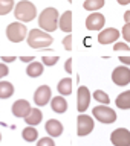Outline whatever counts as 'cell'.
<instances>
[{
    "label": "cell",
    "mask_w": 130,
    "mask_h": 146,
    "mask_svg": "<svg viewBox=\"0 0 130 146\" xmlns=\"http://www.w3.org/2000/svg\"><path fill=\"white\" fill-rule=\"evenodd\" d=\"M58 18L60 15L55 8H44L38 17V25L41 31L49 34V32H54L55 29H58Z\"/></svg>",
    "instance_id": "obj_1"
},
{
    "label": "cell",
    "mask_w": 130,
    "mask_h": 146,
    "mask_svg": "<svg viewBox=\"0 0 130 146\" xmlns=\"http://www.w3.org/2000/svg\"><path fill=\"white\" fill-rule=\"evenodd\" d=\"M28 44L32 49H46L54 43V38L51 36L48 32L41 31V29H32L28 32Z\"/></svg>",
    "instance_id": "obj_2"
},
{
    "label": "cell",
    "mask_w": 130,
    "mask_h": 146,
    "mask_svg": "<svg viewBox=\"0 0 130 146\" xmlns=\"http://www.w3.org/2000/svg\"><path fill=\"white\" fill-rule=\"evenodd\" d=\"M14 15L18 21H23V23H28L31 20H34L35 15H37V8L34 6V3L28 2V0H22L15 5L14 8Z\"/></svg>",
    "instance_id": "obj_3"
},
{
    "label": "cell",
    "mask_w": 130,
    "mask_h": 146,
    "mask_svg": "<svg viewBox=\"0 0 130 146\" xmlns=\"http://www.w3.org/2000/svg\"><path fill=\"white\" fill-rule=\"evenodd\" d=\"M6 36L12 43H20L28 36V27L20 21H14L6 27Z\"/></svg>",
    "instance_id": "obj_4"
},
{
    "label": "cell",
    "mask_w": 130,
    "mask_h": 146,
    "mask_svg": "<svg viewBox=\"0 0 130 146\" xmlns=\"http://www.w3.org/2000/svg\"><path fill=\"white\" fill-rule=\"evenodd\" d=\"M92 114H94V117L101 123L117 122V113H115V110H112L109 105H96V107L92 110Z\"/></svg>",
    "instance_id": "obj_5"
},
{
    "label": "cell",
    "mask_w": 130,
    "mask_h": 146,
    "mask_svg": "<svg viewBox=\"0 0 130 146\" xmlns=\"http://www.w3.org/2000/svg\"><path fill=\"white\" fill-rule=\"evenodd\" d=\"M95 128V122L94 119L87 114H80L77 117V134L80 137H84V135H89Z\"/></svg>",
    "instance_id": "obj_6"
},
{
    "label": "cell",
    "mask_w": 130,
    "mask_h": 146,
    "mask_svg": "<svg viewBox=\"0 0 130 146\" xmlns=\"http://www.w3.org/2000/svg\"><path fill=\"white\" fill-rule=\"evenodd\" d=\"M90 99H92V94H90L89 88L84 87V85L78 87V91H77V110L81 114H84V111L89 108Z\"/></svg>",
    "instance_id": "obj_7"
},
{
    "label": "cell",
    "mask_w": 130,
    "mask_h": 146,
    "mask_svg": "<svg viewBox=\"0 0 130 146\" xmlns=\"http://www.w3.org/2000/svg\"><path fill=\"white\" fill-rule=\"evenodd\" d=\"M110 141L113 146H130V131L126 128H117L110 134Z\"/></svg>",
    "instance_id": "obj_8"
},
{
    "label": "cell",
    "mask_w": 130,
    "mask_h": 146,
    "mask_svg": "<svg viewBox=\"0 0 130 146\" xmlns=\"http://www.w3.org/2000/svg\"><path fill=\"white\" fill-rule=\"evenodd\" d=\"M52 99V91H51L49 85H40L34 93V102L37 107H44L49 104V100Z\"/></svg>",
    "instance_id": "obj_9"
},
{
    "label": "cell",
    "mask_w": 130,
    "mask_h": 146,
    "mask_svg": "<svg viewBox=\"0 0 130 146\" xmlns=\"http://www.w3.org/2000/svg\"><path fill=\"white\" fill-rule=\"evenodd\" d=\"M112 81L119 87L130 84V68L127 66H119L112 73Z\"/></svg>",
    "instance_id": "obj_10"
},
{
    "label": "cell",
    "mask_w": 130,
    "mask_h": 146,
    "mask_svg": "<svg viewBox=\"0 0 130 146\" xmlns=\"http://www.w3.org/2000/svg\"><path fill=\"white\" fill-rule=\"evenodd\" d=\"M106 25V18L103 14L100 12H92L89 17L86 18V27L89 31H100L103 29Z\"/></svg>",
    "instance_id": "obj_11"
},
{
    "label": "cell",
    "mask_w": 130,
    "mask_h": 146,
    "mask_svg": "<svg viewBox=\"0 0 130 146\" xmlns=\"http://www.w3.org/2000/svg\"><path fill=\"white\" fill-rule=\"evenodd\" d=\"M11 111H12V116L25 119L28 114H29V111H31V104L28 102L26 99H18V100H15V102L12 104Z\"/></svg>",
    "instance_id": "obj_12"
},
{
    "label": "cell",
    "mask_w": 130,
    "mask_h": 146,
    "mask_svg": "<svg viewBox=\"0 0 130 146\" xmlns=\"http://www.w3.org/2000/svg\"><path fill=\"white\" fill-rule=\"evenodd\" d=\"M118 38H119V31L115 29V27H109V29H104L100 32L98 43L100 44H110V43H115Z\"/></svg>",
    "instance_id": "obj_13"
},
{
    "label": "cell",
    "mask_w": 130,
    "mask_h": 146,
    "mask_svg": "<svg viewBox=\"0 0 130 146\" xmlns=\"http://www.w3.org/2000/svg\"><path fill=\"white\" fill-rule=\"evenodd\" d=\"M44 129L49 134V137H60L63 134V125L61 122H58L57 119H49L48 122L44 123Z\"/></svg>",
    "instance_id": "obj_14"
},
{
    "label": "cell",
    "mask_w": 130,
    "mask_h": 146,
    "mask_svg": "<svg viewBox=\"0 0 130 146\" xmlns=\"http://www.w3.org/2000/svg\"><path fill=\"white\" fill-rule=\"evenodd\" d=\"M58 27L63 32L71 34V31H72V11H66L61 14V17L58 18Z\"/></svg>",
    "instance_id": "obj_15"
},
{
    "label": "cell",
    "mask_w": 130,
    "mask_h": 146,
    "mask_svg": "<svg viewBox=\"0 0 130 146\" xmlns=\"http://www.w3.org/2000/svg\"><path fill=\"white\" fill-rule=\"evenodd\" d=\"M51 107H52V111H55L57 114H63L67 110V100L63 96H55L51 99Z\"/></svg>",
    "instance_id": "obj_16"
},
{
    "label": "cell",
    "mask_w": 130,
    "mask_h": 146,
    "mask_svg": "<svg viewBox=\"0 0 130 146\" xmlns=\"http://www.w3.org/2000/svg\"><path fill=\"white\" fill-rule=\"evenodd\" d=\"M41 120H43V113H41V110H38V108H31L29 114L25 117V122H26L29 126L38 125Z\"/></svg>",
    "instance_id": "obj_17"
},
{
    "label": "cell",
    "mask_w": 130,
    "mask_h": 146,
    "mask_svg": "<svg viewBox=\"0 0 130 146\" xmlns=\"http://www.w3.org/2000/svg\"><path fill=\"white\" fill-rule=\"evenodd\" d=\"M72 84L73 82H72L71 78H63L57 85V90H58L60 96H69L72 93Z\"/></svg>",
    "instance_id": "obj_18"
},
{
    "label": "cell",
    "mask_w": 130,
    "mask_h": 146,
    "mask_svg": "<svg viewBox=\"0 0 130 146\" xmlns=\"http://www.w3.org/2000/svg\"><path fill=\"white\" fill-rule=\"evenodd\" d=\"M41 73H43V64L38 62V61H32L29 62V66L26 68V75L29 78H38L41 76Z\"/></svg>",
    "instance_id": "obj_19"
},
{
    "label": "cell",
    "mask_w": 130,
    "mask_h": 146,
    "mask_svg": "<svg viewBox=\"0 0 130 146\" xmlns=\"http://www.w3.org/2000/svg\"><path fill=\"white\" fill-rule=\"evenodd\" d=\"M115 104H117V107L119 110H130V90L123 91L121 94H118Z\"/></svg>",
    "instance_id": "obj_20"
},
{
    "label": "cell",
    "mask_w": 130,
    "mask_h": 146,
    "mask_svg": "<svg viewBox=\"0 0 130 146\" xmlns=\"http://www.w3.org/2000/svg\"><path fill=\"white\" fill-rule=\"evenodd\" d=\"M14 94V85L8 81H0V99H8Z\"/></svg>",
    "instance_id": "obj_21"
},
{
    "label": "cell",
    "mask_w": 130,
    "mask_h": 146,
    "mask_svg": "<svg viewBox=\"0 0 130 146\" xmlns=\"http://www.w3.org/2000/svg\"><path fill=\"white\" fill-rule=\"evenodd\" d=\"M22 137H23L25 141H28V143H32V141H35L37 139H38V131H37L35 126H28V128L23 129Z\"/></svg>",
    "instance_id": "obj_22"
},
{
    "label": "cell",
    "mask_w": 130,
    "mask_h": 146,
    "mask_svg": "<svg viewBox=\"0 0 130 146\" xmlns=\"http://www.w3.org/2000/svg\"><path fill=\"white\" fill-rule=\"evenodd\" d=\"M104 6V0H86L83 3V8L86 11H98Z\"/></svg>",
    "instance_id": "obj_23"
},
{
    "label": "cell",
    "mask_w": 130,
    "mask_h": 146,
    "mask_svg": "<svg viewBox=\"0 0 130 146\" xmlns=\"http://www.w3.org/2000/svg\"><path fill=\"white\" fill-rule=\"evenodd\" d=\"M94 99L96 100V102L103 104V105H109L110 104V98L107 96V93L103 91V90H96L94 93Z\"/></svg>",
    "instance_id": "obj_24"
},
{
    "label": "cell",
    "mask_w": 130,
    "mask_h": 146,
    "mask_svg": "<svg viewBox=\"0 0 130 146\" xmlns=\"http://www.w3.org/2000/svg\"><path fill=\"white\" fill-rule=\"evenodd\" d=\"M14 0H0V15H6L12 11Z\"/></svg>",
    "instance_id": "obj_25"
},
{
    "label": "cell",
    "mask_w": 130,
    "mask_h": 146,
    "mask_svg": "<svg viewBox=\"0 0 130 146\" xmlns=\"http://www.w3.org/2000/svg\"><path fill=\"white\" fill-rule=\"evenodd\" d=\"M37 146H55V141L52 140V137H41V139L37 141Z\"/></svg>",
    "instance_id": "obj_26"
},
{
    "label": "cell",
    "mask_w": 130,
    "mask_h": 146,
    "mask_svg": "<svg viewBox=\"0 0 130 146\" xmlns=\"http://www.w3.org/2000/svg\"><path fill=\"white\" fill-rule=\"evenodd\" d=\"M58 56H43L41 58V61H43V66H55V64L58 62Z\"/></svg>",
    "instance_id": "obj_27"
},
{
    "label": "cell",
    "mask_w": 130,
    "mask_h": 146,
    "mask_svg": "<svg viewBox=\"0 0 130 146\" xmlns=\"http://www.w3.org/2000/svg\"><path fill=\"white\" fill-rule=\"evenodd\" d=\"M72 38H73V36L71 34H69L67 36H64L63 46H64V49H66V50H72Z\"/></svg>",
    "instance_id": "obj_28"
},
{
    "label": "cell",
    "mask_w": 130,
    "mask_h": 146,
    "mask_svg": "<svg viewBox=\"0 0 130 146\" xmlns=\"http://www.w3.org/2000/svg\"><path fill=\"white\" fill-rule=\"evenodd\" d=\"M123 38L130 43V25H124V27H123Z\"/></svg>",
    "instance_id": "obj_29"
},
{
    "label": "cell",
    "mask_w": 130,
    "mask_h": 146,
    "mask_svg": "<svg viewBox=\"0 0 130 146\" xmlns=\"http://www.w3.org/2000/svg\"><path fill=\"white\" fill-rule=\"evenodd\" d=\"M9 73V68H8V66L5 62H0V79L2 78H5Z\"/></svg>",
    "instance_id": "obj_30"
},
{
    "label": "cell",
    "mask_w": 130,
    "mask_h": 146,
    "mask_svg": "<svg viewBox=\"0 0 130 146\" xmlns=\"http://www.w3.org/2000/svg\"><path fill=\"white\" fill-rule=\"evenodd\" d=\"M113 50H130V47H129L126 43H115Z\"/></svg>",
    "instance_id": "obj_31"
},
{
    "label": "cell",
    "mask_w": 130,
    "mask_h": 146,
    "mask_svg": "<svg viewBox=\"0 0 130 146\" xmlns=\"http://www.w3.org/2000/svg\"><path fill=\"white\" fill-rule=\"evenodd\" d=\"M72 61H73V59L69 58L67 61H66V64H64V70H66L67 73H73V72H72Z\"/></svg>",
    "instance_id": "obj_32"
},
{
    "label": "cell",
    "mask_w": 130,
    "mask_h": 146,
    "mask_svg": "<svg viewBox=\"0 0 130 146\" xmlns=\"http://www.w3.org/2000/svg\"><path fill=\"white\" fill-rule=\"evenodd\" d=\"M119 61L123 62V66H130V56H119Z\"/></svg>",
    "instance_id": "obj_33"
},
{
    "label": "cell",
    "mask_w": 130,
    "mask_h": 146,
    "mask_svg": "<svg viewBox=\"0 0 130 146\" xmlns=\"http://www.w3.org/2000/svg\"><path fill=\"white\" fill-rule=\"evenodd\" d=\"M0 59L5 61V62H12V61H15V56H2Z\"/></svg>",
    "instance_id": "obj_34"
},
{
    "label": "cell",
    "mask_w": 130,
    "mask_h": 146,
    "mask_svg": "<svg viewBox=\"0 0 130 146\" xmlns=\"http://www.w3.org/2000/svg\"><path fill=\"white\" fill-rule=\"evenodd\" d=\"M20 61H23V62H31V61H34V56H20Z\"/></svg>",
    "instance_id": "obj_35"
},
{
    "label": "cell",
    "mask_w": 130,
    "mask_h": 146,
    "mask_svg": "<svg viewBox=\"0 0 130 146\" xmlns=\"http://www.w3.org/2000/svg\"><path fill=\"white\" fill-rule=\"evenodd\" d=\"M124 20H126V25H130V11L124 14Z\"/></svg>",
    "instance_id": "obj_36"
},
{
    "label": "cell",
    "mask_w": 130,
    "mask_h": 146,
    "mask_svg": "<svg viewBox=\"0 0 130 146\" xmlns=\"http://www.w3.org/2000/svg\"><path fill=\"white\" fill-rule=\"evenodd\" d=\"M118 3H119V5H129L130 0H118Z\"/></svg>",
    "instance_id": "obj_37"
},
{
    "label": "cell",
    "mask_w": 130,
    "mask_h": 146,
    "mask_svg": "<svg viewBox=\"0 0 130 146\" xmlns=\"http://www.w3.org/2000/svg\"><path fill=\"white\" fill-rule=\"evenodd\" d=\"M0 141H2V134H0Z\"/></svg>",
    "instance_id": "obj_38"
},
{
    "label": "cell",
    "mask_w": 130,
    "mask_h": 146,
    "mask_svg": "<svg viewBox=\"0 0 130 146\" xmlns=\"http://www.w3.org/2000/svg\"><path fill=\"white\" fill-rule=\"evenodd\" d=\"M69 2H71V3H72V2H73V0H69Z\"/></svg>",
    "instance_id": "obj_39"
}]
</instances>
